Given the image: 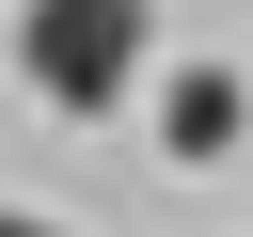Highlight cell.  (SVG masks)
Listing matches in <instances>:
<instances>
[{
    "label": "cell",
    "mask_w": 253,
    "mask_h": 237,
    "mask_svg": "<svg viewBox=\"0 0 253 237\" xmlns=\"http://www.w3.org/2000/svg\"><path fill=\"white\" fill-rule=\"evenodd\" d=\"M0 237H63V221H32V205H0Z\"/></svg>",
    "instance_id": "obj_3"
},
{
    "label": "cell",
    "mask_w": 253,
    "mask_h": 237,
    "mask_svg": "<svg viewBox=\"0 0 253 237\" xmlns=\"http://www.w3.org/2000/svg\"><path fill=\"white\" fill-rule=\"evenodd\" d=\"M237 126H253L237 63H190V79H158V142H174V158H237Z\"/></svg>",
    "instance_id": "obj_2"
},
{
    "label": "cell",
    "mask_w": 253,
    "mask_h": 237,
    "mask_svg": "<svg viewBox=\"0 0 253 237\" xmlns=\"http://www.w3.org/2000/svg\"><path fill=\"white\" fill-rule=\"evenodd\" d=\"M142 47H158V0H32L16 16V79L47 111H126Z\"/></svg>",
    "instance_id": "obj_1"
}]
</instances>
